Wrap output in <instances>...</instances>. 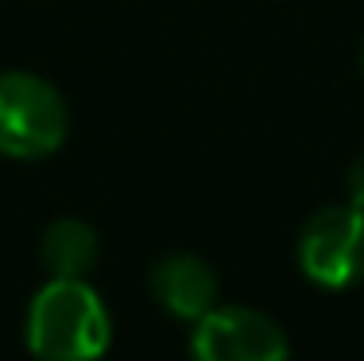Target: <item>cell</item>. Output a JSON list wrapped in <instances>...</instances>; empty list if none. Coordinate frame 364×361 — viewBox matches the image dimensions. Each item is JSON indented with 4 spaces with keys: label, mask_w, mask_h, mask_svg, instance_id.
I'll return each instance as SVG.
<instances>
[{
    "label": "cell",
    "mask_w": 364,
    "mask_h": 361,
    "mask_svg": "<svg viewBox=\"0 0 364 361\" xmlns=\"http://www.w3.org/2000/svg\"><path fill=\"white\" fill-rule=\"evenodd\" d=\"M23 338L36 361H101L112 342V319L85 280L50 276L28 303Z\"/></svg>",
    "instance_id": "6da1fadb"
},
{
    "label": "cell",
    "mask_w": 364,
    "mask_h": 361,
    "mask_svg": "<svg viewBox=\"0 0 364 361\" xmlns=\"http://www.w3.org/2000/svg\"><path fill=\"white\" fill-rule=\"evenodd\" d=\"M70 132L63 93L31 70L0 74V156L47 159Z\"/></svg>",
    "instance_id": "7a4b0ae2"
},
{
    "label": "cell",
    "mask_w": 364,
    "mask_h": 361,
    "mask_svg": "<svg viewBox=\"0 0 364 361\" xmlns=\"http://www.w3.org/2000/svg\"><path fill=\"white\" fill-rule=\"evenodd\" d=\"M299 268L326 291L357 288L364 280V210L329 202L310 214L299 234Z\"/></svg>",
    "instance_id": "3957f363"
},
{
    "label": "cell",
    "mask_w": 364,
    "mask_h": 361,
    "mask_svg": "<svg viewBox=\"0 0 364 361\" xmlns=\"http://www.w3.org/2000/svg\"><path fill=\"white\" fill-rule=\"evenodd\" d=\"M190 361H291V342L256 307H213L190 330Z\"/></svg>",
    "instance_id": "277c9868"
},
{
    "label": "cell",
    "mask_w": 364,
    "mask_h": 361,
    "mask_svg": "<svg viewBox=\"0 0 364 361\" xmlns=\"http://www.w3.org/2000/svg\"><path fill=\"white\" fill-rule=\"evenodd\" d=\"M147 288H151V299L171 319L190 326L218 307V291H221L218 272L194 253H167L163 261H155Z\"/></svg>",
    "instance_id": "5b68a950"
},
{
    "label": "cell",
    "mask_w": 364,
    "mask_h": 361,
    "mask_svg": "<svg viewBox=\"0 0 364 361\" xmlns=\"http://www.w3.org/2000/svg\"><path fill=\"white\" fill-rule=\"evenodd\" d=\"M97 248H101V241L90 221L58 218L43 229L39 261L47 268V276H55V280H85L93 272V264H97Z\"/></svg>",
    "instance_id": "8992f818"
},
{
    "label": "cell",
    "mask_w": 364,
    "mask_h": 361,
    "mask_svg": "<svg viewBox=\"0 0 364 361\" xmlns=\"http://www.w3.org/2000/svg\"><path fill=\"white\" fill-rule=\"evenodd\" d=\"M345 187H349V202L357 206V210H364V152L357 156V163L349 167V183H345Z\"/></svg>",
    "instance_id": "52a82bcc"
},
{
    "label": "cell",
    "mask_w": 364,
    "mask_h": 361,
    "mask_svg": "<svg viewBox=\"0 0 364 361\" xmlns=\"http://www.w3.org/2000/svg\"><path fill=\"white\" fill-rule=\"evenodd\" d=\"M360 74H364V47H360Z\"/></svg>",
    "instance_id": "ba28073f"
}]
</instances>
